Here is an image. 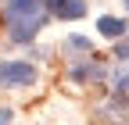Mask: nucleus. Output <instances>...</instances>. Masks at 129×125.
Segmentation results:
<instances>
[{
    "mask_svg": "<svg viewBox=\"0 0 129 125\" xmlns=\"http://www.w3.org/2000/svg\"><path fill=\"white\" fill-rule=\"evenodd\" d=\"M57 4H61V0H43V7H47V11H50V14L57 11Z\"/></svg>",
    "mask_w": 129,
    "mask_h": 125,
    "instance_id": "nucleus-11",
    "label": "nucleus"
},
{
    "mask_svg": "<svg viewBox=\"0 0 129 125\" xmlns=\"http://www.w3.org/2000/svg\"><path fill=\"white\" fill-rule=\"evenodd\" d=\"M122 4H125V11H129V0H122Z\"/></svg>",
    "mask_w": 129,
    "mask_h": 125,
    "instance_id": "nucleus-12",
    "label": "nucleus"
},
{
    "mask_svg": "<svg viewBox=\"0 0 129 125\" xmlns=\"http://www.w3.org/2000/svg\"><path fill=\"white\" fill-rule=\"evenodd\" d=\"M54 14L64 18V22H75V18H83V14H86V0H61Z\"/></svg>",
    "mask_w": 129,
    "mask_h": 125,
    "instance_id": "nucleus-5",
    "label": "nucleus"
},
{
    "mask_svg": "<svg viewBox=\"0 0 129 125\" xmlns=\"http://www.w3.org/2000/svg\"><path fill=\"white\" fill-rule=\"evenodd\" d=\"M14 118V111H11V107H0V125H4V121H11Z\"/></svg>",
    "mask_w": 129,
    "mask_h": 125,
    "instance_id": "nucleus-10",
    "label": "nucleus"
},
{
    "mask_svg": "<svg viewBox=\"0 0 129 125\" xmlns=\"http://www.w3.org/2000/svg\"><path fill=\"white\" fill-rule=\"evenodd\" d=\"M115 57H118V61H129V39H125V36H122V43L115 46Z\"/></svg>",
    "mask_w": 129,
    "mask_h": 125,
    "instance_id": "nucleus-9",
    "label": "nucleus"
},
{
    "mask_svg": "<svg viewBox=\"0 0 129 125\" xmlns=\"http://www.w3.org/2000/svg\"><path fill=\"white\" fill-rule=\"evenodd\" d=\"M36 82V65L32 61H4L0 65V86L18 89V86H32Z\"/></svg>",
    "mask_w": 129,
    "mask_h": 125,
    "instance_id": "nucleus-2",
    "label": "nucleus"
},
{
    "mask_svg": "<svg viewBox=\"0 0 129 125\" xmlns=\"http://www.w3.org/2000/svg\"><path fill=\"white\" fill-rule=\"evenodd\" d=\"M97 32L108 36V39H122V36L129 32V25H125L122 18H111V14H104V18L97 22Z\"/></svg>",
    "mask_w": 129,
    "mask_h": 125,
    "instance_id": "nucleus-4",
    "label": "nucleus"
},
{
    "mask_svg": "<svg viewBox=\"0 0 129 125\" xmlns=\"http://www.w3.org/2000/svg\"><path fill=\"white\" fill-rule=\"evenodd\" d=\"M47 14L50 11H32V14H11L7 18V36L14 43H29V39H36V32L47 25Z\"/></svg>",
    "mask_w": 129,
    "mask_h": 125,
    "instance_id": "nucleus-1",
    "label": "nucleus"
},
{
    "mask_svg": "<svg viewBox=\"0 0 129 125\" xmlns=\"http://www.w3.org/2000/svg\"><path fill=\"white\" fill-rule=\"evenodd\" d=\"M115 89L122 93V97H125V93H129V68H122V72L115 75Z\"/></svg>",
    "mask_w": 129,
    "mask_h": 125,
    "instance_id": "nucleus-8",
    "label": "nucleus"
},
{
    "mask_svg": "<svg viewBox=\"0 0 129 125\" xmlns=\"http://www.w3.org/2000/svg\"><path fill=\"white\" fill-rule=\"evenodd\" d=\"M72 82H101L104 79V68L93 65V61H79V65H72Z\"/></svg>",
    "mask_w": 129,
    "mask_h": 125,
    "instance_id": "nucleus-3",
    "label": "nucleus"
},
{
    "mask_svg": "<svg viewBox=\"0 0 129 125\" xmlns=\"http://www.w3.org/2000/svg\"><path fill=\"white\" fill-rule=\"evenodd\" d=\"M32 11H43V0H7V18L11 14H32Z\"/></svg>",
    "mask_w": 129,
    "mask_h": 125,
    "instance_id": "nucleus-6",
    "label": "nucleus"
},
{
    "mask_svg": "<svg viewBox=\"0 0 129 125\" xmlns=\"http://www.w3.org/2000/svg\"><path fill=\"white\" fill-rule=\"evenodd\" d=\"M64 46H68V50H90V39H86V36H68Z\"/></svg>",
    "mask_w": 129,
    "mask_h": 125,
    "instance_id": "nucleus-7",
    "label": "nucleus"
}]
</instances>
